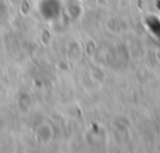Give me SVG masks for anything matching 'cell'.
Returning <instances> with one entry per match:
<instances>
[{"instance_id":"cell-1","label":"cell","mask_w":160,"mask_h":153,"mask_svg":"<svg viewBox=\"0 0 160 153\" xmlns=\"http://www.w3.org/2000/svg\"><path fill=\"white\" fill-rule=\"evenodd\" d=\"M148 25H149V29L154 34H156L159 36V39H160V21L155 16H152V18L148 19Z\"/></svg>"}]
</instances>
